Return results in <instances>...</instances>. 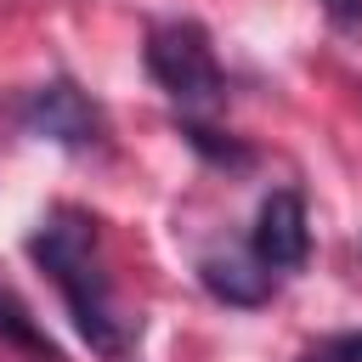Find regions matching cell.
Segmentation results:
<instances>
[{"label":"cell","instance_id":"5b68a950","mask_svg":"<svg viewBox=\"0 0 362 362\" xmlns=\"http://www.w3.org/2000/svg\"><path fill=\"white\" fill-rule=\"evenodd\" d=\"M198 283L226 305H260L272 294V272L255 260V249H215L198 260Z\"/></svg>","mask_w":362,"mask_h":362},{"label":"cell","instance_id":"3957f363","mask_svg":"<svg viewBox=\"0 0 362 362\" xmlns=\"http://www.w3.org/2000/svg\"><path fill=\"white\" fill-rule=\"evenodd\" d=\"M17 119H23L28 136H45V141H57V147H90V141L102 136L96 102H90L79 85H68V79L34 85V90L23 96V107H17Z\"/></svg>","mask_w":362,"mask_h":362},{"label":"cell","instance_id":"7a4b0ae2","mask_svg":"<svg viewBox=\"0 0 362 362\" xmlns=\"http://www.w3.org/2000/svg\"><path fill=\"white\" fill-rule=\"evenodd\" d=\"M147 74L153 85L181 102V107H198V102H215L221 96V62H215V45L198 23H158L147 34Z\"/></svg>","mask_w":362,"mask_h":362},{"label":"cell","instance_id":"ba28073f","mask_svg":"<svg viewBox=\"0 0 362 362\" xmlns=\"http://www.w3.org/2000/svg\"><path fill=\"white\" fill-rule=\"evenodd\" d=\"M322 11H328V23L345 28V34L362 28V0H322Z\"/></svg>","mask_w":362,"mask_h":362},{"label":"cell","instance_id":"8992f818","mask_svg":"<svg viewBox=\"0 0 362 362\" xmlns=\"http://www.w3.org/2000/svg\"><path fill=\"white\" fill-rule=\"evenodd\" d=\"M0 339L17 345V351H28L34 362H57V345L40 334V322L28 317V305H23L11 288H0Z\"/></svg>","mask_w":362,"mask_h":362},{"label":"cell","instance_id":"277c9868","mask_svg":"<svg viewBox=\"0 0 362 362\" xmlns=\"http://www.w3.org/2000/svg\"><path fill=\"white\" fill-rule=\"evenodd\" d=\"M249 249H255V260H260L272 277H277V272H294V266L305 260L311 232H305V198H300L294 187H283V192H272V198L260 204Z\"/></svg>","mask_w":362,"mask_h":362},{"label":"cell","instance_id":"52a82bcc","mask_svg":"<svg viewBox=\"0 0 362 362\" xmlns=\"http://www.w3.org/2000/svg\"><path fill=\"white\" fill-rule=\"evenodd\" d=\"M300 362H362V328L356 334H328L300 351Z\"/></svg>","mask_w":362,"mask_h":362},{"label":"cell","instance_id":"6da1fadb","mask_svg":"<svg viewBox=\"0 0 362 362\" xmlns=\"http://www.w3.org/2000/svg\"><path fill=\"white\" fill-rule=\"evenodd\" d=\"M28 255L40 260V272L57 283L74 328L85 334V345L107 362H119L130 351V322L119 317L113 305V277H107V260H102V238H96V221L85 209H51L40 221V232L28 238Z\"/></svg>","mask_w":362,"mask_h":362}]
</instances>
